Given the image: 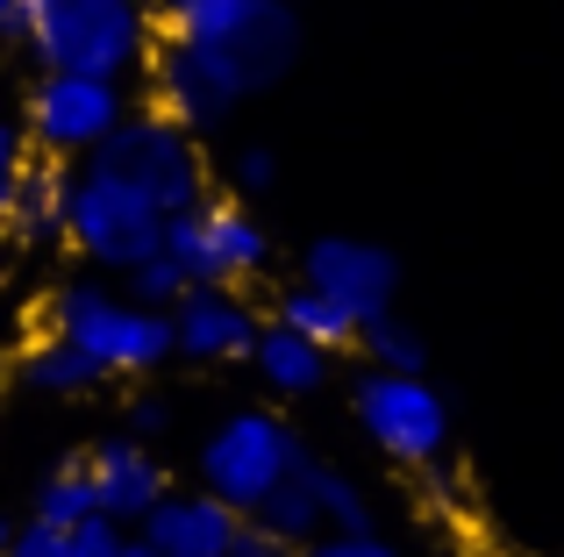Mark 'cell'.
<instances>
[{
  "mask_svg": "<svg viewBox=\"0 0 564 557\" xmlns=\"http://www.w3.org/2000/svg\"><path fill=\"white\" fill-rule=\"evenodd\" d=\"M72 179H79V165H65V157H29L22 186H14V215H8V237L22 243V251H43V243H65Z\"/></svg>",
  "mask_w": 564,
  "mask_h": 557,
  "instance_id": "cell-14",
  "label": "cell"
},
{
  "mask_svg": "<svg viewBox=\"0 0 564 557\" xmlns=\"http://www.w3.org/2000/svg\"><path fill=\"white\" fill-rule=\"evenodd\" d=\"M250 522H258V529H272L279 544H293V550L315 544V536H329V522H322V493H315V458H307L286 487H272V501H264Z\"/></svg>",
  "mask_w": 564,
  "mask_h": 557,
  "instance_id": "cell-18",
  "label": "cell"
},
{
  "mask_svg": "<svg viewBox=\"0 0 564 557\" xmlns=\"http://www.w3.org/2000/svg\"><path fill=\"white\" fill-rule=\"evenodd\" d=\"M229 557H301V550L279 544V536L258 529V522H243V529H236V544H229Z\"/></svg>",
  "mask_w": 564,
  "mask_h": 557,
  "instance_id": "cell-30",
  "label": "cell"
},
{
  "mask_svg": "<svg viewBox=\"0 0 564 557\" xmlns=\"http://www.w3.org/2000/svg\"><path fill=\"white\" fill-rule=\"evenodd\" d=\"M301 278L322 286L329 301H344L358 321L393 315V293H400V258L372 237H315L301 251Z\"/></svg>",
  "mask_w": 564,
  "mask_h": 557,
  "instance_id": "cell-10",
  "label": "cell"
},
{
  "mask_svg": "<svg viewBox=\"0 0 564 557\" xmlns=\"http://www.w3.org/2000/svg\"><path fill=\"white\" fill-rule=\"evenodd\" d=\"M94 165H108L115 179H129L158 215H193L207 194V157H200V136H186L180 122H165L158 108H137L108 143L94 151Z\"/></svg>",
  "mask_w": 564,
  "mask_h": 557,
  "instance_id": "cell-7",
  "label": "cell"
},
{
  "mask_svg": "<svg viewBox=\"0 0 564 557\" xmlns=\"http://www.w3.org/2000/svg\"><path fill=\"white\" fill-rule=\"evenodd\" d=\"M143 86H151V108L165 114V122H180L186 136H215L250 100L243 79H236V65L215 43H180V36H158L151 65H143Z\"/></svg>",
  "mask_w": 564,
  "mask_h": 557,
  "instance_id": "cell-9",
  "label": "cell"
},
{
  "mask_svg": "<svg viewBox=\"0 0 564 557\" xmlns=\"http://www.w3.org/2000/svg\"><path fill=\"white\" fill-rule=\"evenodd\" d=\"M100 379H108V372H100V364L86 358L79 343H65V336H51V329H43L36 343H29L22 358H14V386H22V393H51V401L94 393Z\"/></svg>",
  "mask_w": 564,
  "mask_h": 557,
  "instance_id": "cell-16",
  "label": "cell"
},
{
  "mask_svg": "<svg viewBox=\"0 0 564 557\" xmlns=\"http://www.w3.org/2000/svg\"><path fill=\"white\" fill-rule=\"evenodd\" d=\"M180 8H193V0H151V14H158V29H165V22H172V14H180Z\"/></svg>",
  "mask_w": 564,
  "mask_h": 557,
  "instance_id": "cell-32",
  "label": "cell"
},
{
  "mask_svg": "<svg viewBox=\"0 0 564 557\" xmlns=\"http://www.w3.org/2000/svg\"><path fill=\"white\" fill-rule=\"evenodd\" d=\"M14 8H22V0H0V43H8V29H14Z\"/></svg>",
  "mask_w": 564,
  "mask_h": 557,
  "instance_id": "cell-34",
  "label": "cell"
},
{
  "mask_svg": "<svg viewBox=\"0 0 564 557\" xmlns=\"http://www.w3.org/2000/svg\"><path fill=\"white\" fill-rule=\"evenodd\" d=\"M0 286H8V243H0Z\"/></svg>",
  "mask_w": 564,
  "mask_h": 557,
  "instance_id": "cell-35",
  "label": "cell"
},
{
  "mask_svg": "<svg viewBox=\"0 0 564 557\" xmlns=\"http://www.w3.org/2000/svg\"><path fill=\"white\" fill-rule=\"evenodd\" d=\"M65 536L72 529H51V522L29 515V522H14V550L8 557H65Z\"/></svg>",
  "mask_w": 564,
  "mask_h": 557,
  "instance_id": "cell-29",
  "label": "cell"
},
{
  "mask_svg": "<svg viewBox=\"0 0 564 557\" xmlns=\"http://www.w3.org/2000/svg\"><path fill=\"white\" fill-rule=\"evenodd\" d=\"M8 51L36 72H86V79H137L158 51L151 0H22Z\"/></svg>",
  "mask_w": 564,
  "mask_h": 557,
  "instance_id": "cell-1",
  "label": "cell"
},
{
  "mask_svg": "<svg viewBox=\"0 0 564 557\" xmlns=\"http://www.w3.org/2000/svg\"><path fill=\"white\" fill-rule=\"evenodd\" d=\"M65 243L86 258L94 272L129 278L143 258L165 251V215L137 194L129 179H115L108 165L86 157L79 179H72V215H65Z\"/></svg>",
  "mask_w": 564,
  "mask_h": 557,
  "instance_id": "cell-6",
  "label": "cell"
},
{
  "mask_svg": "<svg viewBox=\"0 0 564 557\" xmlns=\"http://www.w3.org/2000/svg\"><path fill=\"white\" fill-rule=\"evenodd\" d=\"M186 286H193V278H186L180 265H172L165 251H158V258H143V265L129 272V301H143V307H165V315L186 301Z\"/></svg>",
  "mask_w": 564,
  "mask_h": 557,
  "instance_id": "cell-23",
  "label": "cell"
},
{
  "mask_svg": "<svg viewBox=\"0 0 564 557\" xmlns=\"http://www.w3.org/2000/svg\"><path fill=\"white\" fill-rule=\"evenodd\" d=\"M165 258L193 286H250L272 272V229L250 215V200H200L165 222Z\"/></svg>",
  "mask_w": 564,
  "mask_h": 557,
  "instance_id": "cell-8",
  "label": "cell"
},
{
  "mask_svg": "<svg viewBox=\"0 0 564 557\" xmlns=\"http://www.w3.org/2000/svg\"><path fill=\"white\" fill-rule=\"evenodd\" d=\"M301 557H400L393 544H386L379 529H365V536H315V544H301Z\"/></svg>",
  "mask_w": 564,
  "mask_h": 557,
  "instance_id": "cell-27",
  "label": "cell"
},
{
  "mask_svg": "<svg viewBox=\"0 0 564 557\" xmlns=\"http://www.w3.org/2000/svg\"><path fill=\"white\" fill-rule=\"evenodd\" d=\"M350 415L358 436L400 472H436L451 450V401L429 372H372L350 386Z\"/></svg>",
  "mask_w": 564,
  "mask_h": 557,
  "instance_id": "cell-4",
  "label": "cell"
},
{
  "mask_svg": "<svg viewBox=\"0 0 564 557\" xmlns=\"http://www.w3.org/2000/svg\"><path fill=\"white\" fill-rule=\"evenodd\" d=\"M315 493H322V522H329L336 536H365V529H379V507H372V493H365L350 472L322 465V458H315Z\"/></svg>",
  "mask_w": 564,
  "mask_h": 557,
  "instance_id": "cell-22",
  "label": "cell"
},
{
  "mask_svg": "<svg viewBox=\"0 0 564 557\" xmlns=\"http://www.w3.org/2000/svg\"><path fill=\"white\" fill-rule=\"evenodd\" d=\"M358 350H365V364H372V372H429L422 329H414V321H400V315H372L358 329Z\"/></svg>",
  "mask_w": 564,
  "mask_h": 557,
  "instance_id": "cell-21",
  "label": "cell"
},
{
  "mask_svg": "<svg viewBox=\"0 0 564 557\" xmlns=\"http://www.w3.org/2000/svg\"><path fill=\"white\" fill-rule=\"evenodd\" d=\"M307 458H315V450L301 444V429H293L286 415H272V407H236V415H221L215 429L200 436V458L193 465H200V487L250 522L272 501V487H286Z\"/></svg>",
  "mask_w": 564,
  "mask_h": 557,
  "instance_id": "cell-3",
  "label": "cell"
},
{
  "mask_svg": "<svg viewBox=\"0 0 564 557\" xmlns=\"http://www.w3.org/2000/svg\"><path fill=\"white\" fill-rule=\"evenodd\" d=\"M0 51H8V43H0Z\"/></svg>",
  "mask_w": 564,
  "mask_h": 557,
  "instance_id": "cell-37",
  "label": "cell"
},
{
  "mask_svg": "<svg viewBox=\"0 0 564 557\" xmlns=\"http://www.w3.org/2000/svg\"><path fill=\"white\" fill-rule=\"evenodd\" d=\"M272 179H279V157L264 151V143H243V151L229 157V186H236V200H258V194H272Z\"/></svg>",
  "mask_w": 564,
  "mask_h": 557,
  "instance_id": "cell-25",
  "label": "cell"
},
{
  "mask_svg": "<svg viewBox=\"0 0 564 557\" xmlns=\"http://www.w3.org/2000/svg\"><path fill=\"white\" fill-rule=\"evenodd\" d=\"M122 522H108V515H94V522H79V529L65 536V557H115L122 550Z\"/></svg>",
  "mask_w": 564,
  "mask_h": 557,
  "instance_id": "cell-26",
  "label": "cell"
},
{
  "mask_svg": "<svg viewBox=\"0 0 564 557\" xmlns=\"http://www.w3.org/2000/svg\"><path fill=\"white\" fill-rule=\"evenodd\" d=\"M29 515L51 522V529H79V522H94V515H100V493H94L86 458H65L57 472H43L36 493H29Z\"/></svg>",
  "mask_w": 564,
  "mask_h": 557,
  "instance_id": "cell-19",
  "label": "cell"
},
{
  "mask_svg": "<svg viewBox=\"0 0 564 557\" xmlns=\"http://www.w3.org/2000/svg\"><path fill=\"white\" fill-rule=\"evenodd\" d=\"M115 557H158V550H151V544H143V536H137V529H129V536H122V550H115Z\"/></svg>",
  "mask_w": 564,
  "mask_h": 557,
  "instance_id": "cell-31",
  "label": "cell"
},
{
  "mask_svg": "<svg viewBox=\"0 0 564 557\" xmlns=\"http://www.w3.org/2000/svg\"><path fill=\"white\" fill-rule=\"evenodd\" d=\"M8 550H14V515L0 507V557H8Z\"/></svg>",
  "mask_w": 564,
  "mask_h": 557,
  "instance_id": "cell-33",
  "label": "cell"
},
{
  "mask_svg": "<svg viewBox=\"0 0 564 557\" xmlns=\"http://www.w3.org/2000/svg\"><path fill=\"white\" fill-rule=\"evenodd\" d=\"M293 8H301V0H293Z\"/></svg>",
  "mask_w": 564,
  "mask_h": 557,
  "instance_id": "cell-36",
  "label": "cell"
},
{
  "mask_svg": "<svg viewBox=\"0 0 564 557\" xmlns=\"http://www.w3.org/2000/svg\"><path fill=\"white\" fill-rule=\"evenodd\" d=\"M129 86L122 79H86V72H36L14 108L29 151L36 157H65V165H86L115 129L129 122Z\"/></svg>",
  "mask_w": 564,
  "mask_h": 557,
  "instance_id": "cell-5",
  "label": "cell"
},
{
  "mask_svg": "<svg viewBox=\"0 0 564 557\" xmlns=\"http://www.w3.org/2000/svg\"><path fill=\"white\" fill-rule=\"evenodd\" d=\"M264 8H272V0H193V8H180L165 22V36H180V43H229V36H243Z\"/></svg>",
  "mask_w": 564,
  "mask_h": 557,
  "instance_id": "cell-20",
  "label": "cell"
},
{
  "mask_svg": "<svg viewBox=\"0 0 564 557\" xmlns=\"http://www.w3.org/2000/svg\"><path fill=\"white\" fill-rule=\"evenodd\" d=\"M29 136H22V122L14 114H0V237H8V215H14V186H22V172H29Z\"/></svg>",
  "mask_w": 564,
  "mask_h": 557,
  "instance_id": "cell-24",
  "label": "cell"
},
{
  "mask_svg": "<svg viewBox=\"0 0 564 557\" xmlns=\"http://www.w3.org/2000/svg\"><path fill=\"white\" fill-rule=\"evenodd\" d=\"M329 358H336V350L307 343L301 329H286V321H264L258 350H250V372H258V386L272 393V401H315V393L329 386Z\"/></svg>",
  "mask_w": 564,
  "mask_h": 557,
  "instance_id": "cell-15",
  "label": "cell"
},
{
  "mask_svg": "<svg viewBox=\"0 0 564 557\" xmlns=\"http://www.w3.org/2000/svg\"><path fill=\"white\" fill-rule=\"evenodd\" d=\"M86 472H94L100 515H108V522H122V529H143V515H151V507L172 493V472H165V458H158L151 444H137L129 429L86 450Z\"/></svg>",
  "mask_w": 564,
  "mask_h": 557,
  "instance_id": "cell-12",
  "label": "cell"
},
{
  "mask_svg": "<svg viewBox=\"0 0 564 557\" xmlns=\"http://www.w3.org/2000/svg\"><path fill=\"white\" fill-rule=\"evenodd\" d=\"M272 321L301 329L307 343H322V350H350V343H358V329H365V321L350 315L344 301H329V293H322V286H307V278L279 286V301H272Z\"/></svg>",
  "mask_w": 564,
  "mask_h": 557,
  "instance_id": "cell-17",
  "label": "cell"
},
{
  "mask_svg": "<svg viewBox=\"0 0 564 557\" xmlns=\"http://www.w3.org/2000/svg\"><path fill=\"white\" fill-rule=\"evenodd\" d=\"M172 336L186 364H250L264 315L243 301V286H186V301L172 307Z\"/></svg>",
  "mask_w": 564,
  "mask_h": 557,
  "instance_id": "cell-11",
  "label": "cell"
},
{
  "mask_svg": "<svg viewBox=\"0 0 564 557\" xmlns=\"http://www.w3.org/2000/svg\"><path fill=\"white\" fill-rule=\"evenodd\" d=\"M236 529H243V515H236V507H221L207 487H193V493L172 487L165 501L143 515L137 536H143L158 557H229Z\"/></svg>",
  "mask_w": 564,
  "mask_h": 557,
  "instance_id": "cell-13",
  "label": "cell"
},
{
  "mask_svg": "<svg viewBox=\"0 0 564 557\" xmlns=\"http://www.w3.org/2000/svg\"><path fill=\"white\" fill-rule=\"evenodd\" d=\"M165 429H172V401L165 393H137V401H129V436H137V444H158Z\"/></svg>",
  "mask_w": 564,
  "mask_h": 557,
  "instance_id": "cell-28",
  "label": "cell"
},
{
  "mask_svg": "<svg viewBox=\"0 0 564 557\" xmlns=\"http://www.w3.org/2000/svg\"><path fill=\"white\" fill-rule=\"evenodd\" d=\"M43 321H51V336L79 343L108 379H143V372L180 358V336H172L165 307H143V301H129V293L100 286V278H65V286H51Z\"/></svg>",
  "mask_w": 564,
  "mask_h": 557,
  "instance_id": "cell-2",
  "label": "cell"
}]
</instances>
